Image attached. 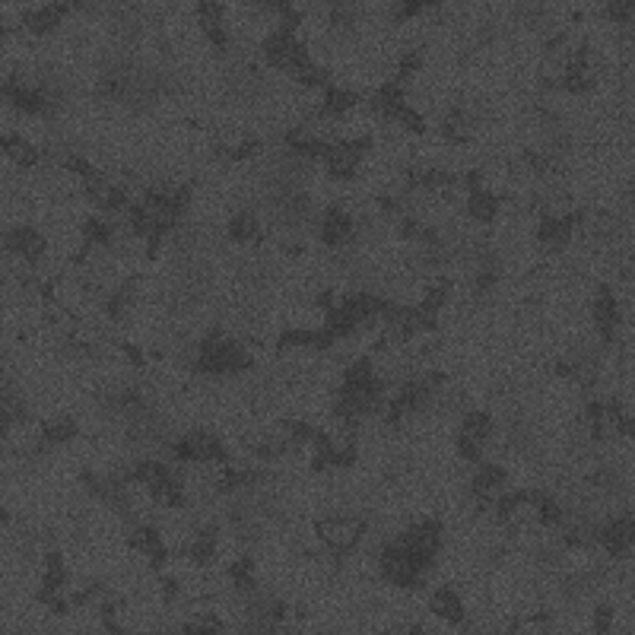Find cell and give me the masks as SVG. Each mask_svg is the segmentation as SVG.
I'll list each match as a JSON object with an SVG mask.
<instances>
[{"label": "cell", "instance_id": "obj_1", "mask_svg": "<svg viewBox=\"0 0 635 635\" xmlns=\"http://www.w3.org/2000/svg\"><path fill=\"white\" fill-rule=\"evenodd\" d=\"M315 531L324 550H331L337 556H347L353 553L362 540L369 534V524L362 515H347V512H334L328 518L315 521Z\"/></svg>", "mask_w": 635, "mask_h": 635}, {"label": "cell", "instance_id": "obj_2", "mask_svg": "<svg viewBox=\"0 0 635 635\" xmlns=\"http://www.w3.org/2000/svg\"><path fill=\"white\" fill-rule=\"evenodd\" d=\"M429 613L439 616L445 626H464L467 623V613H470L467 610V597L458 588L442 585V588H435L429 594Z\"/></svg>", "mask_w": 635, "mask_h": 635}]
</instances>
